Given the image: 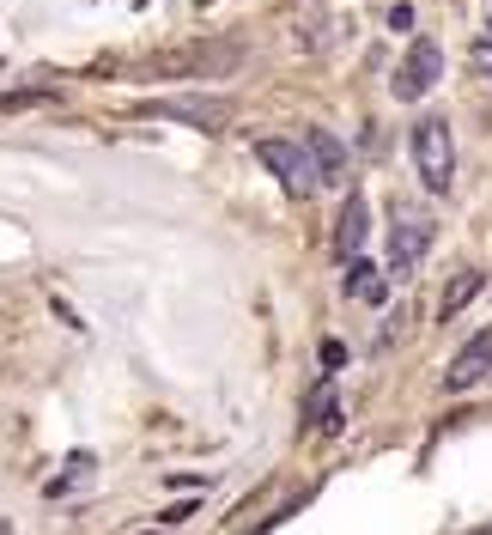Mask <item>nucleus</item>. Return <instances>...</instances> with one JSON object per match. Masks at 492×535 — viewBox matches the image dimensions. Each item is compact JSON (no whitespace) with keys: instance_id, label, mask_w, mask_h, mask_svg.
I'll list each match as a JSON object with an SVG mask.
<instances>
[{"instance_id":"obj_9","label":"nucleus","mask_w":492,"mask_h":535,"mask_svg":"<svg viewBox=\"0 0 492 535\" xmlns=\"http://www.w3.org/2000/svg\"><path fill=\"white\" fill-rule=\"evenodd\" d=\"M335 244H341V256H353V250L365 244V201H359V195L347 201V213H341V225H335Z\"/></svg>"},{"instance_id":"obj_2","label":"nucleus","mask_w":492,"mask_h":535,"mask_svg":"<svg viewBox=\"0 0 492 535\" xmlns=\"http://www.w3.org/2000/svg\"><path fill=\"white\" fill-rule=\"evenodd\" d=\"M426 250H432V219L420 213V207H407V213H395V225H389V268L383 274H414L420 262H426Z\"/></svg>"},{"instance_id":"obj_4","label":"nucleus","mask_w":492,"mask_h":535,"mask_svg":"<svg viewBox=\"0 0 492 535\" xmlns=\"http://www.w3.org/2000/svg\"><path fill=\"white\" fill-rule=\"evenodd\" d=\"M438 73H444V49L432 37H420L414 49H407V61L395 67V98H426L438 86Z\"/></svg>"},{"instance_id":"obj_1","label":"nucleus","mask_w":492,"mask_h":535,"mask_svg":"<svg viewBox=\"0 0 492 535\" xmlns=\"http://www.w3.org/2000/svg\"><path fill=\"white\" fill-rule=\"evenodd\" d=\"M414 171L426 189H450L456 183V140L444 116H420L414 122Z\"/></svg>"},{"instance_id":"obj_6","label":"nucleus","mask_w":492,"mask_h":535,"mask_svg":"<svg viewBox=\"0 0 492 535\" xmlns=\"http://www.w3.org/2000/svg\"><path fill=\"white\" fill-rule=\"evenodd\" d=\"M304 152H310V165H316V183H347V146L328 134V128H304Z\"/></svg>"},{"instance_id":"obj_5","label":"nucleus","mask_w":492,"mask_h":535,"mask_svg":"<svg viewBox=\"0 0 492 535\" xmlns=\"http://www.w3.org/2000/svg\"><path fill=\"white\" fill-rule=\"evenodd\" d=\"M492 377V329H480L456 359H450V371H444V390L450 396H462V390H474V384H486Z\"/></svg>"},{"instance_id":"obj_11","label":"nucleus","mask_w":492,"mask_h":535,"mask_svg":"<svg viewBox=\"0 0 492 535\" xmlns=\"http://www.w3.org/2000/svg\"><path fill=\"white\" fill-rule=\"evenodd\" d=\"M322 365H328V371H341V365H347V353H341V341H322Z\"/></svg>"},{"instance_id":"obj_8","label":"nucleus","mask_w":492,"mask_h":535,"mask_svg":"<svg viewBox=\"0 0 492 535\" xmlns=\"http://www.w3.org/2000/svg\"><path fill=\"white\" fill-rule=\"evenodd\" d=\"M383 268H371V262H347V298H359V304H383Z\"/></svg>"},{"instance_id":"obj_12","label":"nucleus","mask_w":492,"mask_h":535,"mask_svg":"<svg viewBox=\"0 0 492 535\" xmlns=\"http://www.w3.org/2000/svg\"><path fill=\"white\" fill-rule=\"evenodd\" d=\"M480 73H486V80H492V49H480Z\"/></svg>"},{"instance_id":"obj_7","label":"nucleus","mask_w":492,"mask_h":535,"mask_svg":"<svg viewBox=\"0 0 492 535\" xmlns=\"http://www.w3.org/2000/svg\"><path fill=\"white\" fill-rule=\"evenodd\" d=\"M480 286H486V274H480V268H456V274H450V286L438 292V317H444V323H450V317H462L468 304L480 298Z\"/></svg>"},{"instance_id":"obj_3","label":"nucleus","mask_w":492,"mask_h":535,"mask_svg":"<svg viewBox=\"0 0 492 535\" xmlns=\"http://www.w3.org/2000/svg\"><path fill=\"white\" fill-rule=\"evenodd\" d=\"M256 159H262L292 195H310V189H316V165H310L304 146H292V140H256Z\"/></svg>"},{"instance_id":"obj_10","label":"nucleus","mask_w":492,"mask_h":535,"mask_svg":"<svg viewBox=\"0 0 492 535\" xmlns=\"http://www.w3.org/2000/svg\"><path fill=\"white\" fill-rule=\"evenodd\" d=\"M335 408H341L335 390H316V396H310V426H335Z\"/></svg>"}]
</instances>
